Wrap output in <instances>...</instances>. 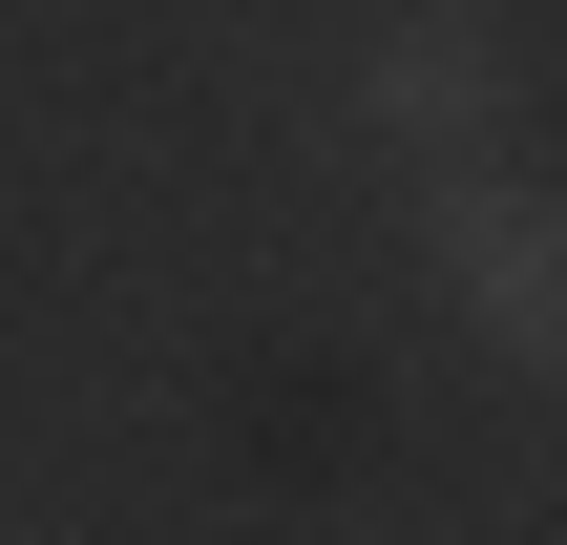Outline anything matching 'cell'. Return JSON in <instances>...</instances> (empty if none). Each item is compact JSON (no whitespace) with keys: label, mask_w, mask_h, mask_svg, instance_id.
<instances>
[{"label":"cell","mask_w":567,"mask_h":545,"mask_svg":"<svg viewBox=\"0 0 567 545\" xmlns=\"http://www.w3.org/2000/svg\"><path fill=\"white\" fill-rule=\"evenodd\" d=\"M442 273H463V315H484L505 357H547L567 273H547V210H526V189H442Z\"/></svg>","instance_id":"1"},{"label":"cell","mask_w":567,"mask_h":545,"mask_svg":"<svg viewBox=\"0 0 567 545\" xmlns=\"http://www.w3.org/2000/svg\"><path fill=\"white\" fill-rule=\"evenodd\" d=\"M358 105H379L400 147H442V126H484V105H505V63H484V21H400V42L358 63Z\"/></svg>","instance_id":"2"}]
</instances>
